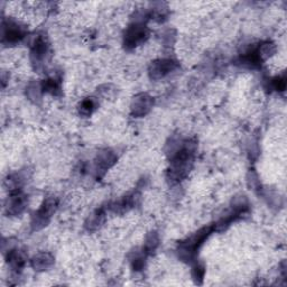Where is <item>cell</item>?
Wrapping results in <instances>:
<instances>
[{"instance_id": "cell-1", "label": "cell", "mask_w": 287, "mask_h": 287, "mask_svg": "<svg viewBox=\"0 0 287 287\" xmlns=\"http://www.w3.org/2000/svg\"><path fill=\"white\" fill-rule=\"evenodd\" d=\"M213 227H205L200 231H197L196 234L191 236L189 239L185 241L181 242L179 246V257L181 259L185 261H192L195 258L197 254V250L201 248L202 244L208 239L211 232L213 231Z\"/></svg>"}, {"instance_id": "cell-2", "label": "cell", "mask_w": 287, "mask_h": 287, "mask_svg": "<svg viewBox=\"0 0 287 287\" xmlns=\"http://www.w3.org/2000/svg\"><path fill=\"white\" fill-rule=\"evenodd\" d=\"M148 37V29L144 23H135L130 25L125 34V46L126 48L132 49L138 44L143 43Z\"/></svg>"}, {"instance_id": "cell-3", "label": "cell", "mask_w": 287, "mask_h": 287, "mask_svg": "<svg viewBox=\"0 0 287 287\" xmlns=\"http://www.w3.org/2000/svg\"><path fill=\"white\" fill-rule=\"evenodd\" d=\"M57 209V200L54 197H48L44 201V203L42 204L39 211L35 213L34 217L33 226L35 227V229H40V228L46 226L49 221V219L52 218V215L55 213Z\"/></svg>"}, {"instance_id": "cell-4", "label": "cell", "mask_w": 287, "mask_h": 287, "mask_svg": "<svg viewBox=\"0 0 287 287\" xmlns=\"http://www.w3.org/2000/svg\"><path fill=\"white\" fill-rule=\"evenodd\" d=\"M25 35H26V31L25 28L20 26L15 22H7L2 25V41L7 42L8 44L17 43V42L22 41Z\"/></svg>"}, {"instance_id": "cell-5", "label": "cell", "mask_w": 287, "mask_h": 287, "mask_svg": "<svg viewBox=\"0 0 287 287\" xmlns=\"http://www.w3.org/2000/svg\"><path fill=\"white\" fill-rule=\"evenodd\" d=\"M176 63L172 60H159L150 65L149 73L151 79L158 80L166 77L173 70L176 69Z\"/></svg>"}, {"instance_id": "cell-6", "label": "cell", "mask_w": 287, "mask_h": 287, "mask_svg": "<svg viewBox=\"0 0 287 287\" xmlns=\"http://www.w3.org/2000/svg\"><path fill=\"white\" fill-rule=\"evenodd\" d=\"M151 105H153V100L149 96L147 95H139L134 99V102L132 105L133 113L137 117L145 116L147 112L150 110Z\"/></svg>"}, {"instance_id": "cell-7", "label": "cell", "mask_w": 287, "mask_h": 287, "mask_svg": "<svg viewBox=\"0 0 287 287\" xmlns=\"http://www.w3.org/2000/svg\"><path fill=\"white\" fill-rule=\"evenodd\" d=\"M48 50V43L43 36H37L32 46V56L35 61H41L45 57Z\"/></svg>"}, {"instance_id": "cell-8", "label": "cell", "mask_w": 287, "mask_h": 287, "mask_svg": "<svg viewBox=\"0 0 287 287\" xmlns=\"http://www.w3.org/2000/svg\"><path fill=\"white\" fill-rule=\"evenodd\" d=\"M54 263V258L48 252H42L35 256L32 260L33 268H35V271H45L46 268L50 267Z\"/></svg>"}, {"instance_id": "cell-9", "label": "cell", "mask_w": 287, "mask_h": 287, "mask_svg": "<svg viewBox=\"0 0 287 287\" xmlns=\"http://www.w3.org/2000/svg\"><path fill=\"white\" fill-rule=\"evenodd\" d=\"M117 157L111 151H104L98 156L96 159V170L98 172H105L115 164Z\"/></svg>"}, {"instance_id": "cell-10", "label": "cell", "mask_w": 287, "mask_h": 287, "mask_svg": "<svg viewBox=\"0 0 287 287\" xmlns=\"http://www.w3.org/2000/svg\"><path fill=\"white\" fill-rule=\"evenodd\" d=\"M42 90L45 92H49L52 95H57L61 90V83L55 79H48L44 80L43 83L41 84Z\"/></svg>"}, {"instance_id": "cell-11", "label": "cell", "mask_w": 287, "mask_h": 287, "mask_svg": "<svg viewBox=\"0 0 287 287\" xmlns=\"http://www.w3.org/2000/svg\"><path fill=\"white\" fill-rule=\"evenodd\" d=\"M8 261H9V264L14 269L23 268V266L25 265V258L23 257V255L17 250L10 251V254L8 255Z\"/></svg>"}, {"instance_id": "cell-12", "label": "cell", "mask_w": 287, "mask_h": 287, "mask_svg": "<svg viewBox=\"0 0 287 287\" xmlns=\"http://www.w3.org/2000/svg\"><path fill=\"white\" fill-rule=\"evenodd\" d=\"M96 108V102L95 99L89 98L87 100H84L83 102L80 105V113L83 116H90L92 112L95 111V109Z\"/></svg>"}, {"instance_id": "cell-13", "label": "cell", "mask_w": 287, "mask_h": 287, "mask_svg": "<svg viewBox=\"0 0 287 287\" xmlns=\"http://www.w3.org/2000/svg\"><path fill=\"white\" fill-rule=\"evenodd\" d=\"M158 246V237H157V235L156 234H151L148 239H147V242L145 244V250L147 254L148 252H151V251H154L156 248H157Z\"/></svg>"}, {"instance_id": "cell-14", "label": "cell", "mask_w": 287, "mask_h": 287, "mask_svg": "<svg viewBox=\"0 0 287 287\" xmlns=\"http://www.w3.org/2000/svg\"><path fill=\"white\" fill-rule=\"evenodd\" d=\"M272 86L276 91H284L286 88V78L285 75L283 77H276L272 80Z\"/></svg>"}, {"instance_id": "cell-15", "label": "cell", "mask_w": 287, "mask_h": 287, "mask_svg": "<svg viewBox=\"0 0 287 287\" xmlns=\"http://www.w3.org/2000/svg\"><path fill=\"white\" fill-rule=\"evenodd\" d=\"M203 276H204V268L200 267V266H196V267L194 268V278H195V280H203Z\"/></svg>"}]
</instances>
